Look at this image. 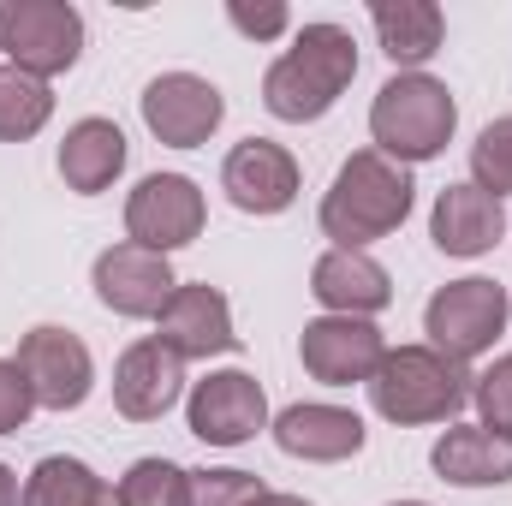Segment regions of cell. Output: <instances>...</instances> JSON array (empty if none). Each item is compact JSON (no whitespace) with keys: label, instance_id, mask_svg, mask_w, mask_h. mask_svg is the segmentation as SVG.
<instances>
[{"label":"cell","instance_id":"603a6c76","mask_svg":"<svg viewBox=\"0 0 512 506\" xmlns=\"http://www.w3.org/2000/svg\"><path fill=\"white\" fill-rule=\"evenodd\" d=\"M54 114L48 78H30L18 66H0V143H30Z\"/></svg>","mask_w":512,"mask_h":506},{"label":"cell","instance_id":"f1b7e54d","mask_svg":"<svg viewBox=\"0 0 512 506\" xmlns=\"http://www.w3.org/2000/svg\"><path fill=\"white\" fill-rule=\"evenodd\" d=\"M227 18H233V30L239 36H251V42H268V36H280L286 24H292V12L286 6H251V0H227Z\"/></svg>","mask_w":512,"mask_h":506},{"label":"cell","instance_id":"7c38bea8","mask_svg":"<svg viewBox=\"0 0 512 506\" xmlns=\"http://www.w3.org/2000/svg\"><path fill=\"white\" fill-rule=\"evenodd\" d=\"M173 292H179V280H173V268H167L161 251H143V245L126 239V245H114V251L96 256V298H102L114 316H131V322L161 316Z\"/></svg>","mask_w":512,"mask_h":506},{"label":"cell","instance_id":"3957f363","mask_svg":"<svg viewBox=\"0 0 512 506\" xmlns=\"http://www.w3.org/2000/svg\"><path fill=\"white\" fill-rule=\"evenodd\" d=\"M471 381L477 376L459 358H447L435 346H399V352H387L382 370L364 381V387H370V405L382 411L387 423L417 429V423L459 417L465 399H471Z\"/></svg>","mask_w":512,"mask_h":506},{"label":"cell","instance_id":"cb8c5ba5","mask_svg":"<svg viewBox=\"0 0 512 506\" xmlns=\"http://www.w3.org/2000/svg\"><path fill=\"white\" fill-rule=\"evenodd\" d=\"M114 495L120 506H191V471L173 459H137Z\"/></svg>","mask_w":512,"mask_h":506},{"label":"cell","instance_id":"5b68a950","mask_svg":"<svg viewBox=\"0 0 512 506\" xmlns=\"http://www.w3.org/2000/svg\"><path fill=\"white\" fill-rule=\"evenodd\" d=\"M507 316H512L507 286L471 274V280H447V286L423 304V334H429L435 352L471 364V358H483V352L507 334Z\"/></svg>","mask_w":512,"mask_h":506},{"label":"cell","instance_id":"9a60e30c","mask_svg":"<svg viewBox=\"0 0 512 506\" xmlns=\"http://www.w3.org/2000/svg\"><path fill=\"white\" fill-rule=\"evenodd\" d=\"M155 340L173 346L179 358H221L239 346L233 334V310L215 286H179L167 298V310L155 316Z\"/></svg>","mask_w":512,"mask_h":506},{"label":"cell","instance_id":"ffe728a7","mask_svg":"<svg viewBox=\"0 0 512 506\" xmlns=\"http://www.w3.org/2000/svg\"><path fill=\"white\" fill-rule=\"evenodd\" d=\"M120 173H126V131L114 126V120H78V126L66 131V143H60V179H66V191L96 197Z\"/></svg>","mask_w":512,"mask_h":506},{"label":"cell","instance_id":"9c48e42d","mask_svg":"<svg viewBox=\"0 0 512 506\" xmlns=\"http://www.w3.org/2000/svg\"><path fill=\"white\" fill-rule=\"evenodd\" d=\"M221 120H227V96L209 78H197V72H161L143 90V126L155 131V143H167V149L209 143Z\"/></svg>","mask_w":512,"mask_h":506},{"label":"cell","instance_id":"5bb4252c","mask_svg":"<svg viewBox=\"0 0 512 506\" xmlns=\"http://www.w3.org/2000/svg\"><path fill=\"white\" fill-rule=\"evenodd\" d=\"M179 393H185V358L173 346H161L149 334V340H137V346L120 352V364H114V405H120V417L155 423V417L173 411Z\"/></svg>","mask_w":512,"mask_h":506},{"label":"cell","instance_id":"4dcf8cb0","mask_svg":"<svg viewBox=\"0 0 512 506\" xmlns=\"http://www.w3.org/2000/svg\"><path fill=\"white\" fill-rule=\"evenodd\" d=\"M256 506H310V501H304V495H262Z\"/></svg>","mask_w":512,"mask_h":506},{"label":"cell","instance_id":"6da1fadb","mask_svg":"<svg viewBox=\"0 0 512 506\" xmlns=\"http://www.w3.org/2000/svg\"><path fill=\"white\" fill-rule=\"evenodd\" d=\"M358 78V42L346 24H304L292 48L262 72V108L286 126L322 120Z\"/></svg>","mask_w":512,"mask_h":506},{"label":"cell","instance_id":"d4e9b609","mask_svg":"<svg viewBox=\"0 0 512 506\" xmlns=\"http://www.w3.org/2000/svg\"><path fill=\"white\" fill-rule=\"evenodd\" d=\"M471 185L489 191L495 203L512 197V114L495 120V126H483V137L471 143Z\"/></svg>","mask_w":512,"mask_h":506},{"label":"cell","instance_id":"30bf717a","mask_svg":"<svg viewBox=\"0 0 512 506\" xmlns=\"http://www.w3.org/2000/svg\"><path fill=\"white\" fill-rule=\"evenodd\" d=\"M185 423L197 441L209 447H245L256 429H268V393L245 370H215L209 381L191 387L185 399Z\"/></svg>","mask_w":512,"mask_h":506},{"label":"cell","instance_id":"4fadbf2b","mask_svg":"<svg viewBox=\"0 0 512 506\" xmlns=\"http://www.w3.org/2000/svg\"><path fill=\"white\" fill-rule=\"evenodd\" d=\"M221 191H227L233 209H245V215H280V209H292V197H298V161H292L280 143H268V137H245V143H233V155L221 161Z\"/></svg>","mask_w":512,"mask_h":506},{"label":"cell","instance_id":"52a82bcc","mask_svg":"<svg viewBox=\"0 0 512 506\" xmlns=\"http://www.w3.org/2000/svg\"><path fill=\"white\" fill-rule=\"evenodd\" d=\"M12 364L24 370L36 405H48V411H78L90 399V387H96V358L72 328H30L18 340Z\"/></svg>","mask_w":512,"mask_h":506},{"label":"cell","instance_id":"d6986e66","mask_svg":"<svg viewBox=\"0 0 512 506\" xmlns=\"http://www.w3.org/2000/svg\"><path fill=\"white\" fill-rule=\"evenodd\" d=\"M435 477L453 483V489H501L512 483V435H495V429H447L429 453Z\"/></svg>","mask_w":512,"mask_h":506},{"label":"cell","instance_id":"2e32d148","mask_svg":"<svg viewBox=\"0 0 512 506\" xmlns=\"http://www.w3.org/2000/svg\"><path fill=\"white\" fill-rule=\"evenodd\" d=\"M274 447L304 465H340L364 453V417L346 405H286L274 417Z\"/></svg>","mask_w":512,"mask_h":506},{"label":"cell","instance_id":"e0dca14e","mask_svg":"<svg viewBox=\"0 0 512 506\" xmlns=\"http://www.w3.org/2000/svg\"><path fill=\"white\" fill-rule=\"evenodd\" d=\"M310 292H316V304L328 310V316H376L393 304V280H387V268L376 256L364 251H328L316 256V268H310Z\"/></svg>","mask_w":512,"mask_h":506},{"label":"cell","instance_id":"ba28073f","mask_svg":"<svg viewBox=\"0 0 512 506\" xmlns=\"http://www.w3.org/2000/svg\"><path fill=\"white\" fill-rule=\"evenodd\" d=\"M209 209H203V191L185 179V173H149L137 191L126 197V233L131 245L143 251H179L203 233Z\"/></svg>","mask_w":512,"mask_h":506},{"label":"cell","instance_id":"1f68e13d","mask_svg":"<svg viewBox=\"0 0 512 506\" xmlns=\"http://www.w3.org/2000/svg\"><path fill=\"white\" fill-rule=\"evenodd\" d=\"M393 506H429V501H393Z\"/></svg>","mask_w":512,"mask_h":506},{"label":"cell","instance_id":"8fae6325","mask_svg":"<svg viewBox=\"0 0 512 506\" xmlns=\"http://www.w3.org/2000/svg\"><path fill=\"white\" fill-rule=\"evenodd\" d=\"M298 358H304V370L316 381L352 387V381H370L382 370L387 340H382V328L364 322V316H316L298 334Z\"/></svg>","mask_w":512,"mask_h":506},{"label":"cell","instance_id":"8992f818","mask_svg":"<svg viewBox=\"0 0 512 506\" xmlns=\"http://www.w3.org/2000/svg\"><path fill=\"white\" fill-rule=\"evenodd\" d=\"M0 48L6 66L30 78L72 72L84 54V18L66 0H0Z\"/></svg>","mask_w":512,"mask_h":506},{"label":"cell","instance_id":"4316f807","mask_svg":"<svg viewBox=\"0 0 512 506\" xmlns=\"http://www.w3.org/2000/svg\"><path fill=\"white\" fill-rule=\"evenodd\" d=\"M268 495L251 471H191V506H256Z\"/></svg>","mask_w":512,"mask_h":506},{"label":"cell","instance_id":"7a4b0ae2","mask_svg":"<svg viewBox=\"0 0 512 506\" xmlns=\"http://www.w3.org/2000/svg\"><path fill=\"white\" fill-rule=\"evenodd\" d=\"M411 197L417 185L399 161H387L382 149H358L322 197V233L334 239V251H364L405 227Z\"/></svg>","mask_w":512,"mask_h":506},{"label":"cell","instance_id":"44dd1931","mask_svg":"<svg viewBox=\"0 0 512 506\" xmlns=\"http://www.w3.org/2000/svg\"><path fill=\"white\" fill-rule=\"evenodd\" d=\"M370 24L393 66H423L429 54H441V36H447V18L435 0H376Z\"/></svg>","mask_w":512,"mask_h":506},{"label":"cell","instance_id":"ac0fdd59","mask_svg":"<svg viewBox=\"0 0 512 506\" xmlns=\"http://www.w3.org/2000/svg\"><path fill=\"white\" fill-rule=\"evenodd\" d=\"M501 233H507V215H501V203H495L489 191H477V185H447V191L435 197L429 239H435L441 256H483V251L501 245Z\"/></svg>","mask_w":512,"mask_h":506},{"label":"cell","instance_id":"277c9868","mask_svg":"<svg viewBox=\"0 0 512 506\" xmlns=\"http://www.w3.org/2000/svg\"><path fill=\"white\" fill-rule=\"evenodd\" d=\"M459 126V108H453V90L429 72H399L376 90V108H370V137L387 161L399 167H417V161H435Z\"/></svg>","mask_w":512,"mask_h":506},{"label":"cell","instance_id":"83f0119b","mask_svg":"<svg viewBox=\"0 0 512 506\" xmlns=\"http://www.w3.org/2000/svg\"><path fill=\"white\" fill-rule=\"evenodd\" d=\"M30 411H36V393H30L24 370L12 358H0V435H18Z\"/></svg>","mask_w":512,"mask_h":506},{"label":"cell","instance_id":"7402d4cb","mask_svg":"<svg viewBox=\"0 0 512 506\" xmlns=\"http://www.w3.org/2000/svg\"><path fill=\"white\" fill-rule=\"evenodd\" d=\"M18 506H120V495L84 465V459H66V453H48L30 477H24V495Z\"/></svg>","mask_w":512,"mask_h":506},{"label":"cell","instance_id":"f546056e","mask_svg":"<svg viewBox=\"0 0 512 506\" xmlns=\"http://www.w3.org/2000/svg\"><path fill=\"white\" fill-rule=\"evenodd\" d=\"M18 495H24V489H18V477L0 465V506H18Z\"/></svg>","mask_w":512,"mask_h":506},{"label":"cell","instance_id":"484cf974","mask_svg":"<svg viewBox=\"0 0 512 506\" xmlns=\"http://www.w3.org/2000/svg\"><path fill=\"white\" fill-rule=\"evenodd\" d=\"M471 399H477V417H483V429L512 435V352H507V358H495L483 376L471 381Z\"/></svg>","mask_w":512,"mask_h":506}]
</instances>
